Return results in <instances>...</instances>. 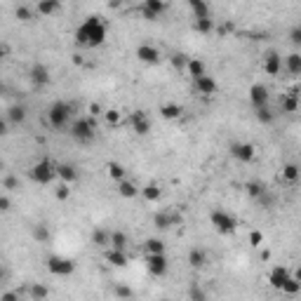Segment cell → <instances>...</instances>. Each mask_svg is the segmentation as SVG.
<instances>
[{
  "label": "cell",
  "mask_w": 301,
  "mask_h": 301,
  "mask_svg": "<svg viewBox=\"0 0 301 301\" xmlns=\"http://www.w3.org/2000/svg\"><path fill=\"white\" fill-rule=\"evenodd\" d=\"M209 224L214 226L216 233H221V235H231L235 233L238 228V221H235V216L224 212V209H212V214H209Z\"/></svg>",
  "instance_id": "4"
},
{
  "label": "cell",
  "mask_w": 301,
  "mask_h": 301,
  "mask_svg": "<svg viewBox=\"0 0 301 301\" xmlns=\"http://www.w3.org/2000/svg\"><path fill=\"white\" fill-rule=\"evenodd\" d=\"M256 200L261 202L263 207H270V205H273V195H270V193H268V188H266V191H263V193L259 195V198H256Z\"/></svg>",
  "instance_id": "50"
},
{
  "label": "cell",
  "mask_w": 301,
  "mask_h": 301,
  "mask_svg": "<svg viewBox=\"0 0 301 301\" xmlns=\"http://www.w3.org/2000/svg\"><path fill=\"white\" fill-rule=\"evenodd\" d=\"M270 99V90L263 83H256V85L249 87V101H252V106H263V104H268Z\"/></svg>",
  "instance_id": "15"
},
{
  "label": "cell",
  "mask_w": 301,
  "mask_h": 301,
  "mask_svg": "<svg viewBox=\"0 0 301 301\" xmlns=\"http://www.w3.org/2000/svg\"><path fill=\"white\" fill-rule=\"evenodd\" d=\"M113 294H116L118 299H132V296H134L132 287H123V285H118L116 289H113Z\"/></svg>",
  "instance_id": "44"
},
{
  "label": "cell",
  "mask_w": 301,
  "mask_h": 301,
  "mask_svg": "<svg viewBox=\"0 0 301 301\" xmlns=\"http://www.w3.org/2000/svg\"><path fill=\"white\" fill-rule=\"evenodd\" d=\"M144 249H146V254H155V252H165V242L160 238H148L144 242Z\"/></svg>",
  "instance_id": "39"
},
{
  "label": "cell",
  "mask_w": 301,
  "mask_h": 301,
  "mask_svg": "<svg viewBox=\"0 0 301 301\" xmlns=\"http://www.w3.org/2000/svg\"><path fill=\"white\" fill-rule=\"evenodd\" d=\"M19 299V292H5L0 294V301H17Z\"/></svg>",
  "instance_id": "54"
},
{
  "label": "cell",
  "mask_w": 301,
  "mask_h": 301,
  "mask_svg": "<svg viewBox=\"0 0 301 301\" xmlns=\"http://www.w3.org/2000/svg\"><path fill=\"white\" fill-rule=\"evenodd\" d=\"M106 261L111 263V266H116V268H125L127 263H130V256H127V252L125 249H108L106 252Z\"/></svg>",
  "instance_id": "18"
},
{
  "label": "cell",
  "mask_w": 301,
  "mask_h": 301,
  "mask_svg": "<svg viewBox=\"0 0 301 301\" xmlns=\"http://www.w3.org/2000/svg\"><path fill=\"white\" fill-rule=\"evenodd\" d=\"M26 116H29V111H26V106H22V104H12V106L8 108V123L10 125H22L24 120H26Z\"/></svg>",
  "instance_id": "20"
},
{
  "label": "cell",
  "mask_w": 301,
  "mask_h": 301,
  "mask_svg": "<svg viewBox=\"0 0 301 301\" xmlns=\"http://www.w3.org/2000/svg\"><path fill=\"white\" fill-rule=\"evenodd\" d=\"M188 3V8L193 12L195 19H205V17H212L209 15V3L207 0H186Z\"/></svg>",
  "instance_id": "23"
},
{
  "label": "cell",
  "mask_w": 301,
  "mask_h": 301,
  "mask_svg": "<svg viewBox=\"0 0 301 301\" xmlns=\"http://www.w3.org/2000/svg\"><path fill=\"white\" fill-rule=\"evenodd\" d=\"M92 242L97 247H108V240H111V231H104V228H94L92 231Z\"/></svg>",
  "instance_id": "33"
},
{
  "label": "cell",
  "mask_w": 301,
  "mask_h": 301,
  "mask_svg": "<svg viewBox=\"0 0 301 301\" xmlns=\"http://www.w3.org/2000/svg\"><path fill=\"white\" fill-rule=\"evenodd\" d=\"M15 17L19 19V22H31V19H33V12L26 8V5H19V8L15 10Z\"/></svg>",
  "instance_id": "41"
},
{
  "label": "cell",
  "mask_w": 301,
  "mask_h": 301,
  "mask_svg": "<svg viewBox=\"0 0 301 301\" xmlns=\"http://www.w3.org/2000/svg\"><path fill=\"white\" fill-rule=\"evenodd\" d=\"M31 179L36 181V184L40 186H47L52 184L54 179H57V165H54L52 160H38L36 165L31 167Z\"/></svg>",
  "instance_id": "5"
},
{
  "label": "cell",
  "mask_w": 301,
  "mask_h": 301,
  "mask_svg": "<svg viewBox=\"0 0 301 301\" xmlns=\"http://www.w3.org/2000/svg\"><path fill=\"white\" fill-rule=\"evenodd\" d=\"M282 179L289 181V184H296L299 181V165L296 162H287L285 167H282Z\"/></svg>",
  "instance_id": "32"
},
{
  "label": "cell",
  "mask_w": 301,
  "mask_h": 301,
  "mask_svg": "<svg viewBox=\"0 0 301 301\" xmlns=\"http://www.w3.org/2000/svg\"><path fill=\"white\" fill-rule=\"evenodd\" d=\"M29 294H31L33 299H47V296H50V289L43 285H33L31 289H29Z\"/></svg>",
  "instance_id": "42"
},
{
  "label": "cell",
  "mask_w": 301,
  "mask_h": 301,
  "mask_svg": "<svg viewBox=\"0 0 301 301\" xmlns=\"http://www.w3.org/2000/svg\"><path fill=\"white\" fill-rule=\"evenodd\" d=\"M73 120V106H71L69 101H52L50 108H47V125L52 127V130L62 132L69 127V123Z\"/></svg>",
  "instance_id": "2"
},
{
  "label": "cell",
  "mask_w": 301,
  "mask_h": 301,
  "mask_svg": "<svg viewBox=\"0 0 301 301\" xmlns=\"http://www.w3.org/2000/svg\"><path fill=\"white\" fill-rule=\"evenodd\" d=\"M57 177L62 179L64 184H73L80 179V172H78L76 165H71V162H59L57 165Z\"/></svg>",
  "instance_id": "16"
},
{
  "label": "cell",
  "mask_w": 301,
  "mask_h": 301,
  "mask_svg": "<svg viewBox=\"0 0 301 301\" xmlns=\"http://www.w3.org/2000/svg\"><path fill=\"white\" fill-rule=\"evenodd\" d=\"M12 209V200L8 195H0V212H10Z\"/></svg>",
  "instance_id": "51"
},
{
  "label": "cell",
  "mask_w": 301,
  "mask_h": 301,
  "mask_svg": "<svg viewBox=\"0 0 301 301\" xmlns=\"http://www.w3.org/2000/svg\"><path fill=\"white\" fill-rule=\"evenodd\" d=\"M47 270L57 275V278H69L73 275V270H76V263L66 259V256H59V254H52L47 259Z\"/></svg>",
  "instance_id": "6"
},
{
  "label": "cell",
  "mask_w": 301,
  "mask_h": 301,
  "mask_svg": "<svg viewBox=\"0 0 301 301\" xmlns=\"http://www.w3.org/2000/svg\"><path fill=\"white\" fill-rule=\"evenodd\" d=\"M228 151H231V155L238 162H252L256 155L254 144H249V141H235V144H231Z\"/></svg>",
  "instance_id": "9"
},
{
  "label": "cell",
  "mask_w": 301,
  "mask_h": 301,
  "mask_svg": "<svg viewBox=\"0 0 301 301\" xmlns=\"http://www.w3.org/2000/svg\"><path fill=\"white\" fill-rule=\"evenodd\" d=\"M10 134V123L8 118H0V137H8Z\"/></svg>",
  "instance_id": "53"
},
{
  "label": "cell",
  "mask_w": 301,
  "mask_h": 301,
  "mask_svg": "<svg viewBox=\"0 0 301 301\" xmlns=\"http://www.w3.org/2000/svg\"><path fill=\"white\" fill-rule=\"evenodd\" d=\"M127 245H130V238H127V233H123V231H111L108 247H113V249H127Z\"/></svg>",
  "instance_id": "25"
},
{
  "label": "cell",
  "mask_w": 301,
  "mask_h": 301,
  "mask_svg": "<svg viewBox=\"0 0 301 301\" xmlns=\"http://www.w3.org/2000/svg\"><path fill=\"white\" fill-rule=\"evenodd\" d=\"M106 36H108L106 22L97 15L87 17L85 22L76 29V33H73V38H76V43L80 47H99L106 43Z\"/></svg>",
  "instance_id": "1"
},
{
  "label": "cell",
  "mask_w": 301,
  "mask_h": 301,
  "mask_svg": "<svg viewBox=\"0 0 301 301\" xmlns=\"http://www.w3.org/2000/svg\"><path fill=\"white\" fill-rule=\"evenodd\" d=\"M118 193L123 195V198H127V200H132V198L139 195V186L134 184V181H130V179H120L118 181Z\"/></svg>",
  "instance_id": "22"
},
{
  "label": "cell",
  "mask_w": 301,
  "mask_h": 301,
  "mask_svg": "<svg viewBox=\"0 0 301 301\" xmlns=\"http://www.w3.org/2000/svg\"><path fill=\"white\" fill-rule=\"evenodd\" d=\"M130 127L137 137H146V134H151V120H148V116L144 113V111H132L130 113Z\"/></svg>",
  "instance_id": "10"
},
{
  "label": "cell",
  "mask_w": 301,
  "mask_h": 301,
  "mask_svg": "<svg viewBox=\"0 0 301 301\" xmlns=\"http://www.w3.org/2000/svg\"><path fill=\"white\" fill-rule=\"evenodd\" d=\"M186 73L193 78H200L207 73V66H205V62H200V59H188V64H186Z\"/></svg>",
  "instance_id": "27"
},
{
  "label": "cell",
  "mask_w": 301,
  "mask_h": 301,
  "mask_svg": "<svg viewBox=\"0 0 301 301\" xmlns=\"http://www.w3.org/2000/svg\"><path fill=\"white\" fill-rule=\"evenodd\" d=\"M188 266L195 268V270L205 268V266H207V252L200 249V247H193L191 252H188Z\"/></svg>",
  "instance_id": "21"
},
{
  "label": "cell",
  "mask_w": 301,
  "mask_h": 301,
  "mask_svg": "<svg viewBox=\"0 0 301 301\" xmlns=\"http://www.w3.org/2000/svg\"><path fill=\"white\" fill-rule=\"evenodd\" d=\"M263 191H266V186H263L261 181H247V184H245V193H247L249 198H254V200L263 193Z\"/></svg>",
  "instance_id": "38"
},
{
  "label": "cell",
  "mask_w": 301,
  "mask_h": 301,
  "mask_svg": "<svg viewBox=\"0 0 301 301\" xmlns=\"http://www.w3.org/2000/svg\"><path fill=\"white\" fill-rule=\"evenodd\" d=\"M261 242H263V233L261 231L249 233V245H252V247H261Z\"/></svg>",
  "instance_id": "47"
},
{
  "label": "cell",
  "mask_w": 301,
  "mask_h": 301,
  "mask_svg": "<svg viewBox=\"0 0 301 301\" xmlns=\"http://www.w3.org/2000/svg\"><path fill=\"white\" fill-rule=\"evenodd\" d=\"M289 43H292L294 47L301 45V26H294L292 31H289Z\"/></svg>",
  "instance_id": "48"
},
{
  "label": "cell",
  "mask_w": 301,
  "mask_h": 301,
  "mask_svg": "<svg viewBox=\"0 0 301 301\" xmlns=\"http://www.w3.org/2000/svg\"><path fill=\"white\" fill-rule=\"evenodd\" d=\"M160 116L165 120H179V118L184 116V106H179V104H165L160 106Z\"/></svg>",
  "instance_id": "24"
},
{
  "label": "cell",
  "mask_w": 301,
  "mask_h": 301,
  "mask_svg": "<svg viewBox=\"0 0 301 301\" xmlns=\"http://www.w3.org/2000/svg\"><path fill=\"white\" fill-rule=\"evenodd\" d=\"M31 235H33L36 242H47V240H50V228H47L45 224H36L33 226V231H31Z\"/></svg>",
  "instance_id": "37"
},
{
  "label": "cell",
  "mask_w": 301,
  "mask_h": 301,
  "mask_svg": "<svg viewBox=\"0 0 301 301\" xmlns=\"http://www.w3.org/2000/svg\"><path fill=\"white\" fill-rule=\"evenodd\" d=\"M188 299H193V301H205V299H207V294L202 292V289H198V287H193V289L188 292Z\"/></svg>",
  "instance_id": "49"
},
{
  "label": "cell",
  "mask_w": 301,
  "mask_h": 301,
  "mask_svg": "<svg viewBox=\"0 0 301 301\" xmlns=\"http://www.w3.org/2000/svg\"><path fill=\"white\" fill-rule=\"evenodd\" d=\"M0 172H3V160H0Z\"/></svg>",
  "instance_id": "60"
},
{
  "label": "cell",
  "mask_w": 301,
  "mask_h": 301,
  "mask_svg": "<svg viewBox=\"0 0 301 301\" xmlns=\"http://www.w3.org/2000/svg\"><path fill=\"white\" fill-rule=\"evenodd\" d=\"M172 64H174V69H179V71H186V64H188V57L186 54H181V52H177L174 57H172Z\"/></svg>",
  "instance_id": "43"
},
{
  "label": "cell",
  "mask_w": 301,
  "mask_h": 301,
  "mask_svg": "<svg viewBox=\"0 0 301 301\" xmlns=\"http://www.w3.org/2000/svg\"><path fill=\"white\" fill-rule=\"evenodd\" d=\"M280 292L285 294H299L301 292V273H296V275H289V278L285 280V285L280 287Z\"/></svg>",
  "instance_id": "29"
},
{
  "label": "cell",
  "mask_w": 301,
  "mask_h": 301,
  "mask_svg": "<svg viewBox=\"0 0 301 301\" xmlns=\"http://www.w3.org/2000/svg\"><path fill=\"white\" fill-rule=\"evenodd\" d=\"M3 188H8V191H19V179L12 177V174L5 177L3 179Z\"/></svg>",
  "instance_id": "45"
},
{
  "label": "cell",
  "mask_w": 301,
  "mask_h": 301,
  "mask_svg": "<svg viewBox=\"0 0 301 301\" xmlns=\"http://www.w3.org/2000/svg\"><path fill=\"white\" fill-rule=\"evenodd\" d=\"M261 69L266 76H280V71H282V57H280L275 50H270V52L263 54V64H261Z\"/></svg>",
  "instance_id": "11"
},
{
  "label": "cell",
  "mask_w": 301,
  "mask_h": 301,
  "mask_svg": "<svg viewBox=\"0 0 301 301\" xmlns=\"http://www.w3.org/2000/svg\"><path fill=\"white\" fill-rule=\"evenodd\" d=\"M153 226L158 228V231H167V228H172V212H158V214L153 216Z\"/></svg>",
  "instance_id": "31"
},
{
  "label": "cell",
  "mask_w": 301,
  "mask_h": 301,
  "mask_svg": "<svg viewBox=\"0 0 301 301\" xmlns=\"http://www.w3.org/2000/svg\"><path fill=\"white\" fill-rule=\"evenodd\" d=\"M146 268L151 275L162 278L167 270H170V259L165 252H155V254H146Z\"/></svg>",
  "instance_id": "8"
},
{
  "label": "cell",
  "mask_w": 301,
  "mask_h": 301,
  "mask_svg": "<svg viewBox=\"0 0 301 301\" xmlns=\"http://www.w3.org/2000/svg\"><path fill=\"white\" fill-rule=\"evenodd\" d=\"M292 275V270L287 268V266H275V268L268 273V282L273 289H280V287L285 285V280Z\"/></svg>",
  "instance_id": "17"
},
{
  "label": "cell",
  "mask_w": 301,
  "mask_h": 301,
  "mask_svg": "<svg viewBox=\"0 0 301 301\" xmlns=\"http://www.w3.org/2000/svg\"><path fill=\"white\" fill-rule=\"evenodd\" d=\"M101 113H104V108H101V104H97V101H92V104H90V116H101Z\"/></svg>",
  "instance_id": "52"
},
{
  "label": "cell",
  "mask_w": 301,
  "mask_h": 301,
  "mask_svg": "<svg viewBox=\"0 0 301 301\" xmlns=\"http://www.w3.org/2000/svg\"><path fill=\"white\" fill-rule=\"evenodd\" d=\"M141 195H144L148 202H155V200H160L162 191H160V186L158 184H146L144 188H141Z\"/></svg>",
  "instance_id": "34"
},
{
  "label": "cell",
  "mask_w": 301,
  "mask_h": 301,
  "mask_svg": "<svg viewBox=\"0 0 301 301\" xmlns=\"http://www.w3.org/2000/svg\"><path fill=\"white\" fill-rule=\"evenodd\" d=\"M85 62V59H83V57H80V54H73V64H78V66H80V64Z\"/></svg>",
  "instance_id": "58"
},
{
  "label": "cell",
  "mask_w": 301,
  "mask_h": 301,
  "mask_svg": "<svg viewBox=\"0 0 301 301\" xmlns=\"http://www.w3.org/2000/svg\"><path fill=\"white\" fill-rule=\"evenodd\" d=\"M167 3L165 0H144L141 3V8H139V15L146 19V22H158L165 12H167Z\"/></svg>",
  "instance_id": "7"
},
{
  "label": "cell",
  "mask_w": 301,
  "mask_h": 301,
  "mask_svg": "<svg viewBox=\"0 0 301 301\" xmlns=\"http://www.w3.org/2000/svg\"><path fill=\"white\" fill-rule=\"evenodd\" d=\"M104 118H106L108 125H118L120 123V111H113V108H111V111H104Z\"/></svg>",
  "instance_id": "46"
},
{
  "label": "cell",
  "mask_w": 301,
  "mask_h": 301,
  "mask_svg": "<svg viewBox=\"0 0 301 301\" xmlns=\"http://www.w3.org/2000/svg\"><path fill=\"white\" fill-rule=\"evenodd\" d=\"M106 172H108V177L113 179V181H120V179H125V174H127V170H125L120 162H108Z\"/></svg>",
  "instance_id": "35"
},
{
  "label": "cell",
  "mask_w": 301,
  "mask_h": 301,
  "mask_svg": "<svg viewBox=\"0 0 301 301\" xmlns=\"http://www.w3.org/2000/svg\"><path fill=\"white\" fill-rule=\"evenodd\" d=\"M195 31L202 33V36H209V33L214 31V22H212V17H205V19H195Z\"/></svg>",
  "instance_id": "36"
},
{
  "label": "cell",
  "mask_w": 301,
  "mask_h": 301,
  "mask_svg": "<svg viewBox=\"0 0 301 301\" xmlns=\"http://www.w3.org/2000/svg\"><path fill=\"white\" fill-rule=\"evenodd\" d=\"M280 111H282V113H296V111H299V97L282 94V97H280Z\"/></svg>",
  "instance_id": "28"
},
{
  "label": "cell",
  "mask_w": 301,
  "mask_h": 301,
  "mask_svg": "<svg viewBox=\"0 0 301 301\" xmlns=\"http://www.w3.org/2000/svg\"><path fill=\"white\" fill-rule=\"evenodd\" d=\"M137 59H139L141 64L155 66V64H160L162 54H160V50L153 47V45H139V47H137Z\"/></svg>",
  "instance_id": "12"
},
{
  "label": "cell",
  "mask_w": 301,
  "mask_h": 301,
  "mask_svg": "<svg viewBox=\"0 0 301 301\" xmlns=\"http://www.w3.org/2000/svg\"><path fill=\"white\" fill-rule=\"evenodd\" d=\"M193 87L198 94H205V97H212V94H216V90H219V85H216V80L212 76H200L193 80Z\"/></svg>",
  "instance_id": "14"
},
{
  "label": "cell",
  "mask_w": 301,
  "mask_h": 301,
  "mask_svg": "<svg viewBox=\"0 0 301 301\" xmlns=\"http://www.w3.org/2000/svg\"><path fill=\"white\" fill-rule=\"evenodd\" d=\"M54 198H57V200H69V198H71V188H69V184H64V181H62V184H59V186H57V188H54Z\"/></svg>",
  "instance_id": "40"
},
{
  "label": "cell",
  "mask_w": 301,
  "mask_h": 301,
  "mask_svg": "<svg viewBox=\"0 0 301 301\" xmlns=\"http://www.w3.org/2000/svg\"><path fill=\"white\" fill-rule=\"evenodd\" d=\"M36 10H38L40 17H52L62 10V0H38Z\"/></svg>",
  "instance_id": "19"
},
{
  "label": "cell",
  "mask_w": 301,
  "mask_h": 301,
  "mask_svg": "<svg viewBox=\"0 0 301 301\" xmlns=\"http://www.w3.org/2000/svg\"><path fill=\"white\" fill-rule=\"evenodd\" d=\"M275 120V113H273V108L268 104H263V106H256V123L261 125H270Z\"/></svg>",
  "instance_id": "30"
},
{
  "label": "cell",
  "mask_w": 301,
  "mask_h": 301,
  "mask_svg": "<svg viewBox=\"0 0 301 301\" xmlns=\"http://www.w3.org/2000/svg\"><path fill=\"white\" fill-rule=\"evenodd\" d=\"M0 94H5V83L0 80Z\"/></svg>",
  "instance_id": "59"
},
{
  "label": "cell",
  "mask_w": 301,
  "mask_h": 301,
  "mask_svg": "<svg viewBox=\"0 0 301 301\" xmlns=\"http://www.w3.org/2000/svg\"><path fill=\"white\" fill-rule=\"evenodd\" d=\"M5 280H8V268L0 263V282H5Z\"/></svg>",
  "instance_id": "56"
},
{
  "label": "cell",
  "mask_w": 301,
  "mask_h": 301,
  "mask_svg": "<svg viewBox=\"0 0 301 301\" xmlns=\"http://www.w3.org/2000/svg\"><path fill=\"white\" fill-rule=\"evenodd\" d=\"M29 78H31V83L36 87H45V85H50V80H52L50 69H47L45 64H33L31 71H29Z\"/></svg>",
  "instance_id": "13"
},
{
  "label": "cell",
  "mask_w": 301,
  "mask_h": 301,
  "mask_svg": "<svg viewBox=\"0 0 301 301\" xmlns=\"http://www.w3.org/2000/svg\"><path fill=\"white\" fill-rule=\"evenodd\" d=\"M285 69L289 71V76H301V54L299 52H292V54H287V59H285Z\"/></svg>",
  "instance_id": "26"
},
{
  "label": "cell",
  "mask_w": 301,
  "mask_h": 301,
  "mask_svg": "<svg viewBox=\"0 0 301 301\" xmlns=\"http://www.w3.org/2000/svg\"><path fill=\"white\" fill-rule=\"evenodd\" d=\"M287 94H292V97H299V85H292Z\"/></svg>",
  "instance_id": "57"
},
{
  "label": "cell",
  "mask_w": 301,
  "mask_h": 301,
  "mask_svg": "<svg viewBox=\"0 0 301 301\" xmlns=\"http://www.w3.org/2000/svg\"><path fill=\"white\" fill-rule=\"evenodd\" d=\"M219 33H221V36H226V33H233V24H224V26L219 29Z\"/></svg>",
  "instance_id": "55"
},
{
  "label": "cell",
  "mask_w": 301,
  "mask_h": 301,
  "mask_svg": "<svg viewBox=\"0 0 301 301\" xmlns=\"http://www.w3.org/2000/svg\"><path fill=\"white\" fill-rule=\"evenodd\" d=\"M94 134H97V123H94L92 116L76 118L71 123V137L76 141H80V144H90L94 139Z\"/></svg>",
  "instance_id": "3"
}]
</instances>
